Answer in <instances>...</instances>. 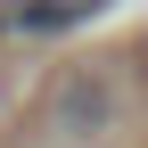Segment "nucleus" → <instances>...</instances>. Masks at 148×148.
<instances>
[{
    "instance_id": "nucleus-2",
    "label": "nucleus",
    "mask_w": 148,
    "mask_h": 148,
    "mask_svg": "<svg viewBox=\"0 0 148 148\" xmlns=\"http://www.w3.org/2000/svg\"><path fill=\"white\" fill-rule=\"evenodd\" d=\"M115 0H0V33L16 41H49V33H74L90 16H107Z\"/></svg>"
},
{
    "instance_id": "nucleus-1",
    "label": "nucleus",
    "mask_w": 148,
    "mask_h": 148,
    "mask_svg": "<svg viewBox=\"0 0 148 148\" xmlns=\"http://www.w3.org/2000/svg\"><path fill=\"white\" fill-rule=\"evenodd\" d=\"M115 123H123V74H115V58H82V66H66L49 82L41 132L58 148H99Z\"/></svg>"
}]
</instances>
